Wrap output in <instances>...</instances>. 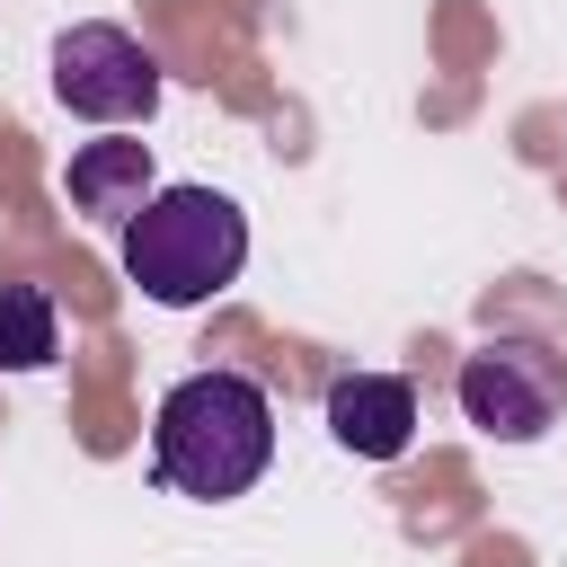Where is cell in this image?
Masks as SVG:
<instances>
[{"label": "cell", "instance_id": "obj_1", "mask_svg": "<svg viewBox=\"0 0 567 567\" xmlns=\"http://www.w3.org/2000/svg\"><path fill=\"white\" fill-rule=\"evenodd\" d=\"M266 461H275V399L248 372H186L159 399L151 470H159L168 496L230 505V496H248L266 478Z\"/></svg>", "mask_w": 567, "mask_h": 567}, {"label": "cell", "instance_id": "obj_2", "mask_svg": "<svg viewBox=\"0 0 567 567\" xmlns=\"http://www.w3.org/2000/svg\"><path fill=\"white\" fill-rule=\"evenodd\" d=\"M248 266V213L213 186H151V204L124 221V275L159 310H195L230 292Z\"/></svg>", "mask_w": 567, "mask_h": 567}, {"label": "cell", "instance_id": "obj_3", "mask_svg": "<svg viewBox=\"0 0 567 567\" xmlns=\"http://www.w3.org/2000/svg\"><path fill=\"white\" fill-rule=\"evenodd\" d=\"M461 416L496 443H540L567 416V354H549L540 337H487L478 354H461Z\"/></svg>", "mask_w": 567, "mask_h": 567}, {"label": "cell", "instance_id": "obj_4", "mask_svg": "<svg viewBox=\"0 0 567 567\" xmlns=\"http://www.w3.org/2000/svg\"><path fill=\"white\" fill-rule=\"evenodd\" d=\"M53 97L71 115H89V124H142L159 106V62L124 27L89 18V27H62L53 35Z\"/></svg>", "mask_w": 567, "mask_h": 567}, {"label": "cell", "instance_id": "obj_5", "mask_svg": "<svg viewBox=\"0 0 567 567\" xmlns=\"http://www.w3.org/2000/svg\"><path fill=\"white\" fill-rule=\"evenodd\" d=\"M328 434L354 461H399L416 443V390L399 372H337L328 381Z\"/></svg>", "mask_w": 567, "mask_h": 567}, {"label": "cell", "instance_id": "obj_6", "mask_svg": "<svg viewBox=\"0 0 567 567\" xmlns=\"http://www.w3.org/2000/svg\"><path fill=\"white\" fill-rule=\"evenodd\" d=\"M71 213H89V221H133L142 204H151V142H80L71 151Z\"/></svg>", "mask_w": 567, "mask_h": 567}, {"label": "cell", "instance_id": "obj_7", "mask_svg": "<svg viewBox=\"0 0 567 567\" xmlns=\"http://www.w3.org/2000/svg\"><path fill=\"white\" fill-rule=\"evenodd\" d=\"M53 363V301L35 284H0V372H44Z\"/></svg>", "mask_w": 567, "mask_h": 567}]
</instances>
